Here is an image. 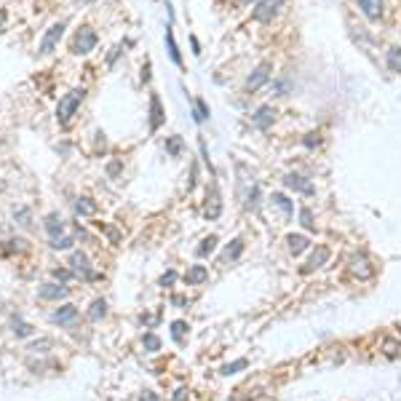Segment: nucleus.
<instances>
[{"label": "nucleus", "instance_id": "22", "mask_svg": "<svg viewBox=\"0 0 401 401\" xmlns=\"http://www.w3.org/2000/svg\"><path fill=\"white\" fill-rule=\"evenodd\" d=\"M166 46H169V56H171V62L176 67H182V56H180V46H176L174 40V32H171V25L166 27Z\"/></svg>", "mask_w": 401, "mask_h": 401}, {"label": "nucleus", "instance_id": "30", "mask_svg": "<svg viewBox=\"0 0 401 401\" xmlns=\"http://www.w3.org/2000/svg\"><path fill=\"white\" fill-rule=\"evenodd\" d=\"M249 367V361L246 359H235V361H230V364H225V367L219 369V374H225V377H230V374H238L241 369H246Z\"/></svg>", "mask_w": 401, "mask_h": 401}, {"label": "nucleus", "instance_id": "13", "mask_svg": "<svg viewBox=\"0 0 401 401\" xmlns=\"http://www.w3.org/2000/svg\"><path fill=\"white\" fill-rule=\"evenodd\" d=\"M359 8H361V14L367 16L369 21H380L383 14H385V3L383 0H356Z\"/></svg>", "mask_w": 401, "mask_h": 401}, {"label": "nucleus", "instance_id": "10", "mask_svg": "<svg viewBox=\"0 0 401 401\" xmlns=\"http://www.w3.org/2000/svg\"><path fill=\"white\" fill-rule=\"evenodd\" d=\"M329 257H332V252H329V246H318V249L310 254V259H308V262L302 265V270H300V273H305V276H308V273H313V270L324 268V265L329 262Z\"/></svg>", "mask_w": 401, "mask_h": 401}, {"label": "nucleus", "instance_id": "49", "mask_svg": "<svg viewBox=\"0 0 401 401\" xmlns=\"http://www.w3.org/2000/svg\"><path fill=\"white\" fill-rule=\"evenodd\" d=\"M118 171H121V163H118V161H113L110 166H107V174H110V176H115Z\"/></svg>", "mask_w": 401, "mask_h": 401}, {"label": "nucleus", "instance_id": "2", "mask_svg": "<svg viewBox=\"0 0 401 401\" xmlns=\"http://www.w3.org/2000/svg\"><path fill=\"white\" fill-rule=\"evenodd\" d=\"M97 43H99V35L94 32L88 25H83L75 32V38H73V54L86 56V54H91L94 49H97Z\"/></svg>", "mask_w": 401, "mask_h": 401}, {"label": "nucleus", "instance_id": "4", "mask_svg": "<svg viewBox=\"0 0 401 401\" xmlns=\"http://www.w3.org/2000/svg\"><path fill=\"white\" fill-rule=\"evenodd\" d=\"M64 27H67V21L62 19V21H54V25L46 30V35L40 38V46H38V54H43V56H49L54 49H56V43L62 40V35H64Z\"/></svg>", "mask_w": 401, "mask_h": 401}, {"label": "nucleus", "instance_id": "34", "mask_svg": "<svg viewBox=\"0 0 401 401\" xmlns=\"http://www.w3.org/2000/svg\"><path fill=\"white\" fill-rule=\"evenodd\" d=\"M259 185H252L249 187V193H246V209H252V211H257L259 209Z\"/></svg>", "mask_w": 401, "mask_h": 401}, {"label": "nucleus", "instance_id": "32", "mask_svg": "<svg viewBox=\"0 0 401 401\" xmlns=\"http://www.w3.org/2000/svg\"><path fill=\"white\" fill-rule=\"evenodd\" d=\"M273 94H276V97H289V94H292V80L289 78H276L273 80Z\"/></svg>", "mask_w": 401, "mask_h": 401}, {"label": "nucleus", "instance_id": "8", "mask_svg": "<svg viewBox=\"0 0 401 401\" xmlns=\"http://www.w3.org/2000/svg\"><path fill=\"white\" fill-rule=\"evenodd\" d=\"M276 107H270V104H262V107H259L254 115H252V126L254 128H259V131H268L270 126L276 123Z\"/></svg>", "mask_w": 401, "mask_h": 401}, {"label": "nucleus", "instance_id": "43", "mask_svg": "<svg viewBox=\"0 0 401 401\" xmlns=\"http://www.w3.org/2000/svg\"><path fill=\"white\" fill-rule=\"evenodd\" d=\"M174 281H176V273H174V270H169V273H163V276H161L158 286H163V289H166V286H171V284H174Z\"/></svg>", "mask_w": 401, "mask_h": 401}, {"label": "nucleus", "instance_id": "7", "mask_svg": "<svg viewBox=\"0 0 401 401\" xmlns=\"http://www.w3.org/2000/svg\"><path fill=\"white\" fill-rule=\"evenodd\" d=\"M70 270H73L75 276L86 278V281L94 278V270H91V265H88L86 252H73V254H70Z\"/></svg>", "mask_w": 401, "mask_h": 401}, {"label": "nucleus", "instance_id": "31", "mask_svg": "<svg viewBox=\"0 0 401 401\" xmlns=\"http://www.w3.org/2000/svg\"><path fill=\"white\" fill-rule=\"evenodd\" d=\"M273 204H276L281 211H284L286 217H292V214H294V204H292V201H289L284 193H273Z\"/></svg>", "mask_w": 401, "mask_h": 401}, {"label": "nucleus", "instance_id": "53", "mask_svg": "<svg viewBox=\"0 0 401 401\" xmlns=\"http://www.w3.org/2000/svg\"><path fill=\"white\" fill-rule=\"evenodd\" d=\"M3 25H6V11L0 8V32H3Z\"/></svg>", "mask_w": 401, "mask_h": 401}, {"label": "nucleus", "instance_id": "56", "mask_svg": "<svg viewBox=\"0 0 401 401\" xmlns=\"http://www.w3.org/2000/svg\"><path fill=\"white\" fill-rule=\"evenodd\" d=\"M80 3H94V0H80Z\"/></svg>", "mask_w": 401, "mask_h": 401}, {"label": "nucleus", "instance_id": "55", "mask_svg": "<svg viewBox=\"0 0 401 401\" xmlns=\"http://www.w3.org/2000/svg\"><path fill=\"white\" fill-rule=\"evenodd\" d=\"M235 3H238V6H249L252 0H235Z\"/></svg>", "mask_w": 401, "mask_h": 401}, {"label": "nucleus", "instance_id": "27", "mask_svg": "<svg viewBox=\"0 0 401 401\" xmlns=\"http://www.w3.org/2000/svg\"><path fill=\"white\" fill-rule=\"evenodd\" d=\"M217 243H219V238H217V235H206V238L201 241V246L195 249V254H198V257H209V254H214Z\"/></svg>", "mask_w": 401, "mask_h": 401}, {"label": "nucleus", "instance_id": "45", "mask_svg": "<svg viewBox=\"0 0 401 401\" xmlns=\"http://www.w3.org/2000/svg\"><path fill=\"white\" fill-rule=\"evenodd\" d=\"M121 54H123V46H115V49L110 51V56H107V64L113 67V64H115V59H118V56H121Z\"/></svg>", "mask_w": 401, "mask_h": 401}, {"label": "nucleus", "instance_id": "57", "mask_svg": "<svg viewBox=\"0 0 401 401\" xmlns=\"http://www.w3.org/2000/svg\"><path fill=\"white\" fill-rule=\"evenodd\" d=\"M233 401H235V398H233Z\"/></svg>", "mask_w": 401, "mask_h": 401}, {"label": "nucleus", "instance_id": "18", "mask_svg": "<svg viewBox=\"0 0 401 401\" xmlns=\"http://www.w3.org/2000/svg\"><path fill=\"white\" fill-rule=\"evenodd\" d=\"M73 209H75V214H80V217H91V214H97V204H94L91 198H75V204H73Z\"/></svg>", "mask_w": 401, "mask_h": 401}, {"label": "nucleus", "instance_id": "40", "mask_svg": "<svg viewBox=\"0 0 401 401\" xmlns=\"http://www.w3.org/2000/svg\"><path fill=\"white\" fill-rule=\"evenodd\" d=\"M302 145L308 147V150H313V147H318V145H321V137H318V131H310V134H305Z\"/></svg>", "mask_w": 401, "mask_h": 401}, {"label": "nucleus", "instance_id": "37", "mask_svg": "<svg viewBox=\"0 0 401 401\" xmlns=\"http://www.w3.org/2000/svg\"><path fill=\"white\" fill-rule=\"evenodd\" d=\"M198 150H201V158H204V163H206V169L211 171V176H217L214 166H211V158H209V147H206V139H204V137H198Z\"/></svg>", "mask_w": 401, "mask_h": 401}, {"label": "nucleus", "instance_id": "28", "mask_svg": "<svg viewBox=\"0 0 401 401\" xmlns=\"http://www.w3.org/2000/svg\"><path fill=\"white\" fill-rule=\"evenodd\" d=\"M166 152L171 158H180L182 152H185V139L182 137H169L166 139Z\"/></svg>", "mask_w": 401, "mask_h": 401}, {"label": "nucleus", "instance_id": "38", "mask_svg": "<svg viewBox=\"0 0 401 401\" xmlns=\"http://www.w3.org/2000/svg\"><path fill=\"white\" fill-rule=\"evenodd\" d=\"M300 225H302L305 230H316V222H313V211H310L308 206H302V209H300Z\"/></svg>", "mask_w": 401, "mask_h": 401}, {"label": "nucleus", "instance_id": "36", "mask_svg": "<svg viewBox=\"0 0 401 401\" xmlns=\"http://www.w3.org/2000/svg\"><path fill=\"white\" fill-rule=\"evenodd\" d=\"M142 345H145L147 353H155V350H161V337L152 335V332H147V335L142 337Z\"/></svg>", "mask_w": 401, "mask_h": 401}, {"label": "nucleus", "instance_id": "12", "mask_svg": "<svg viewBox=\"0 0 401 401\" xmlns=\"http://www.w3.org/2000/svg\"><path fill=\"white\" fill-rule=\"evenodd\" d=\"M67 294H70L67 284H43L38 289V297L46 300V302H59V300H64Z\"/></svg>", "mask_w": 401, "mask_h": 401}, {"label": "nucleus", "instance_id": "16", "mask_svg": "<svg viewBox=\"0 0 401 401\" xmlns=\"http://www.w3.org/2000/svg\"><path fill=\"white\" fill-rule=\"evenodd\" d=\"M43 230L51 235V238H59V235H64V219L59 217V211H51V214H46L43 219Z\"/></svg>", "mask_w": 401, "mask_h": 401}, {"label": "nucleus", "instance_id": "14", "mask_svg": "<svg viewBox=\"0 0 401 401\" xmlns=\"http://www.w3.org/2000/svg\"><path fill=\"white\" fill-rule=\"evenodd\" d=\"M206 219H217L222 214V195L217 190V185L211 182V195H206V209H204Z\"/></svg>", "mask_w": 401, "mask_h": 401}, {"label": "nucleus", "instance_id": "50", "mask_svg": "<svg viewBox=\"0 0 401 401\" xmlns=\"http://www.w3.org/2000/svg\"><path fill=\"white\" fill-rule=\"evenodd\" d=\"M171 305H180V308H185L187 300H185V297H180V294H174V297H171Z\"/></svg>", "mask_w": 401, "mask_h": 401}, {"label": "nucleus", "instance_id": "17", "mask_svg": "<svg viewBox=\"0 0 401 401\" xmlns=\"http://www.w3.org/2000/svg\"><path fill=\"white\" fill-rule=\"evenodd\" d=\"M185 281H187V286L204 284V281H209V268L206 265H190L187 273H185Z\"/></svg>", "mask_w": 401, "mask_h": 401}, {"label": "nucleus", "instance_id": "9", "mask_svg": "<svg viewBox=\"0 0 401 401\" xmlns=\"http://www.w3.org/2000/svg\"><path fill=\"white\" fill-rule=\"evenodd\" d=\"M350 273L356 276V278H361V281H367V278L374 276V268H372L369 259H367V254H353V259H350Z\"/></svg>", "mask_w": 401, "mask_h": 401}, {"label": "nucleus", "instance_id": "20", "mask_svg": "<svg viewBox=\"0 0 401 401\" xmlns=\"http://www.w3.org/2000/svg\"><path fill=\"white\" fill-rule=\"evenodd\" d=\"M104 316H107V300L97 297L91 302V308H88V318H91V321H102Z\"/></svg>", "mask_w": 401, "mask_h": 401}, {"label": "nucleus", "instance_id": "1", "mask_svg": "<svg viewBox=\"0 0 401 401\" xmlns=\"http://www.w3.org/2000/svg\"><path fill=\"white\" fill-rule=\"evenodd\" d=\"M86 99V88H73L70 94H64L62 99H59V104H56V121H59V126H67L70 121H73V115L78 113V107H80V102Z\"/></svg>", "mask_w": 401, "mask_h": 401}, {"label": "nucleus", "instance_id": "33", "mask_svg": "<svg viewBox=\"0 0 401 401\" xmlns=\"http://www.w3.org/2000/svg\"><path fill=\"white\" fill-rule=\"evenodd\" d=\"M73 238H70V235H59V238H51V249L54 252H70L73 249Z\"/></svg>", "mask_w": 401, "mask_h": 401}, {"label": "nucleus", "instance_id": "5", "mask_svg": "<svg viewBox=\"0 0 401 401\" xmlns=\"http://www.w3.org/2000/svg\"><path fill=\"white\" fill-rule=\"evenodd\" d=\"M281 6H284V0H259V3L252 8V19L268 25V21H273V19L278 16Z\"/></svg>", "mask_w": 401, "mask_h": 401}, {"label": "nucleus", "instance_id": "25", "mask_svg": "<svg viewBox=\"0 0 401 401\" xmlns=\"http://www.w3.org/2000/svg\"><path fill=\"white\" fill-rule=\"evenodd\" d=\"M385 62H388V70H391V73H398V75H401V49H398V46L388 49Z\"/></svg>", "mask_w": 401, "mask_h": 401}, {"label": "nucleus", "instance_id": "51", "mask_svg": "<svg viewBox=\"0 0 401 401\" xmlns=\"http://www.w3.org/2000/svg\"><path fill=\"white\" fill-rule=\"evenodd\" d=\"M190 43H193V54H195V56H201V46H198V38H195V35L190 38Z\"/></svg>", "mask_w": 401, "mask_h": 401}, {"label": "nucleus", "instance_id": "24", "mask_svg": "<svg viewBox=\"0 0 401 401\" xmlns=\"http://www.w3.org/2000/svg\"><path fill=\"white\" fill-rule=\"evenodd\" d=\"M286 243H289V252H292L294 257H297V254H302V252L310 246V241L305 238V235H289V238H286Z\"/></svg>", "mask_w": 401, "mask_h": 401}, {"label": "nucleus", "instance_id": "21", "mask_svg": "<svg viewBox=\"0 0 401 401\" xmlns=\"http://www.w3.org/2000/svg\"><path fill=\"white\" fill-rule=\"evenodd\" d=\"M11 332H14V337H32V324H27V321H21V318L16 316V318H11Z\"/></svg>", "mask_w": 401, "mask_h": 401}, {"label": "nucleus", "instance_id": "19", "mask_svg": "<svg viewBox=\"0 0 401 401\" xmlns=\"http://www.w3.org/2000/svg\"><path fill=\"white\" fill-rule=\"evenodd\" d=\"M241 252H243V241H241V238H233V241L225 246V254H222V259H225V262H235V259L241 257Z\"/></svg>", "mask_w": 401, "mask_h": 401}, {"label": "nucleus", "instance_id": "35", "mask_svg": "<svg viewBox=\"0 0 401 401\" xmlns=\"http://www.w3.org/2000/svg\"><path fill=\"white\" fill-rule=\"evenodd\" d=\"M187 329H190V326H187L185 321H174V324H171V337H174V343H180V345L185 343Z\"/></svg>", "mask_w": 401, "mask_h": 401}, {"label": "nucleus", "instance_id": "47", "mask_svg": "<svg viewBox=\"0 0 401 401\" xmlns=\"http://www.w3.org/2000/svg\"><path fill=\"white\" fill-rule=\"evenodd\" d=\"M171 401H187V388H176L174 396H171Z\"/></svg>", "mask_w": 401, "mask_h": 401}, {"label": "nucleus", "instance_id": "11", "mask_svg": "<svg viewBox=\"0 0 401 401\" xmlns=\"http://www.w3.org/2000/svg\"><path fill=\"white\" fill-rule=\"evenodd\" d=\"M163 121H166V113H163L161 97L158 94H150V134H155Z\"/></svg>", "mask_w": 401, "mask_h": 401}, {"label": "nucleus", "instance_id": "44", "mask_svg": "<svg viewBox=\"0 0 401 401\" xmlns=\"http://www.w3.org/2000/svg\"><path fill=\"white\" fill-rule=\"evenodd\" d=\"M383 348H385V353H388V356H396V353L401 350V345L396 343V340H385V345H383Z\"/></svg>", "mask_w": 401, "mask_h": 401}, {"label": "nucleus", "instance_id": "41", "mask_svg": "<svg viewBox=\"0 0 401 401\" xmlns=\"http://www.w3.org/2000/svg\"><path fill=\"white\" fill-rule=\"evenodd\" d=\"M25 249H27V241L25 238H11L6 252H25Z\"/></svg>", "mask_w": 401, "mask_h": 401}, {"label": "nucleus", "instance_id": "48", "mask_svg": "<svg viewBox=\"0 0 401 401\" xmlns=\"http://www.w3.org/2000/svg\"><path fill=\"white\" fill-rule=\"evenodd\" d=\"M139 401H161L158 393H152V391H145L142 396H139Z\"/></svg>", "mask_w": 401, "mask_h": 401}, {"label": "nucleus", "instance_id": "6", "mask_svg": "<svg viewBox=\"0 0 401 401\" xmlns=\"http://www.w3.org/2000/svg\"><path fill=\"white\" fill-rule=\"evenodd\" d=\"M284 185L289 187V190H294V193H302V195H316V185L308 180V176H302V174H297V171L286 174V176H284Z\"/></svg>", "mask_w": 401, "mask_h": 401}, {"label": "nucleus", "instance_id": "26", "mask_svg": "<svg viewBox=\"0 0 401 401\" xmlns=\"http://www.w3.org/2000/svg\"><path fill=\"white\" fill-rule=\"evenodd\" d=\"M14 222L19 228H30L32 225V211H30V206H16L14 209Z\"/></svg>", "mask_w": 401, "mask_h": 401}, {"label": "nucleus", "instance_id": "29", "mask_svg": "<svg viewBox=\"0 0 401 401\" xmlns=\"http://www.w3.org/2000/svg\"><path fill=\"white\" fill-rule=\"evenodd\" d=\"M51 348H54V340L51 337H40V340H35V343L27 345V350L32 353V356H35V353H49Z\"/></svg>", "mask_w": 401, "mask_h": 401}, {"label": "nucleus", "instance_id": "39", "mask_svg": "<svg viewBox=\"0 0 401 401\" xmlns=\"http://www.w3.org/2000/svg\"><path fill=\"white\" fill-rule=\"evenodd\" d=\"M54 278L59 281V284H67L70 278H75V273H73L70 268H56V270H54Z\"/></svg>", "mask_w": 401, "mask_h": 401}, {"label": "nucleus", "instance_id": "42", "mask_svg": "<svg viewBox=\"0 0 401 401\" xmlns=\"http://www.w3.org/2000/svg\"><path fill=\"white\" fill-rule=\"evenodd\" d=\"M195 185H198V163L193 161V163H190V180H187V190H195Z\"/></svg>", "mask_w": 401, "mask_h": 401}, {"label": "nucleus", "instance_id": "46", "mask_svg": "<svg viewBox=\"0 0 401 401\" xmlns=\"http://www.w3.org/2000/svg\"><path fill=\"white\" fill-rule=\"evenodd\" d=\"M104 233H107V238H110V243H118V241H121V233H118L115 228H104Z\"/></svg>", "mask_w": 401, "mask_h": 401}, {"label": "nucleus", "instance_id": "54", "mask_svg": "<svg viewBox=\"0 0 401 401\" xmlns=\"http://www.w3.org/2000/svg\"><path fill=\"white\" fill-rule=\"evenodd\" d=\"M6 187H8V185H6V180H0V193H6Z\"/></svg>", "mask_w": 401, "mask_h": 401}, {"label": "nucleus", "instance_id": "23", "mask_svg": "<svg viewBox=\"0 0 401 401\" xmlns=\"http://www.w3.org/2000/svg\"><path fill=\"white\" fill-rule=\"evenodd\" d=\"M190 107H193V121L195 123H204L209 118V104L204 99H190Z\"/></svg>", "mask_w": 401, "mask_h": 401}, {"label": "nucleus", "instance_id": "15", "mask_svg": "<svg viewBox=\"0 0 401 401\" xmlns=\"http://www.w3.org/2000/svg\"><path fill=\"white\" fill-rule=\"evenodd\" d=\"M75 318H78V308H75V305H70V302H67V305H62V308H56V310L51 313V321H54V324H59V326L73 324Z\"/></svg>", "mask_w": 401, "mask_h": 401}, {"label": "nucleus", "instance_id": "52", "mask_svg": "<svg viewBox=\"0 0 401 401\" xmlns=\"http://www.w3.org/2000/svg\"><path fill=\"white\" fill-rule=\"evenodd\" d=\"M142 80H145V83L150 80V64H145V67H142Z\"/></svg>", "mask_w": 401, "mask_h": 401}, {"label": "nucleus", "instance_id": "3", "mask_svg": "<svg viewBox=\"0 0 401 401\" xmlns=\"http://www.w3.org/2000/svg\"><path fill=\"white\" fill-rule=\"evenodd\" d=\"M270 75H273V62H268V59H265V62H259V64L252 70V75L246 78V86H243L246 94H254L257 88H262L268 80H270Z\"/></svg>", "mask_w": 401, "mask_h": 401}]
</instances>
